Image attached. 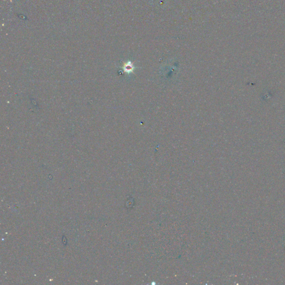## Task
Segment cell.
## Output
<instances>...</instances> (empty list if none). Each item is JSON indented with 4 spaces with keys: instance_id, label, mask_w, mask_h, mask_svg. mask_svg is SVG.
I'll return each mask as SVG.
<instances>
[{
    "instance_id": "6da1fadb",
    "label": "cell",
    "mask_w": 285,
    "mask_h": 285,
    "mask_svg": "<svg viewBox=\"0 0 285 285\" xmlns=\"http://www.w3.org/2000/svg\"><path fill=\"white\" fill-rule=\"evenodd\" d=\"M124 70L126 71V72H131L133 71V65L131 64V62H127V64L124 65Z\"/></svg>"
}]
</instances>
